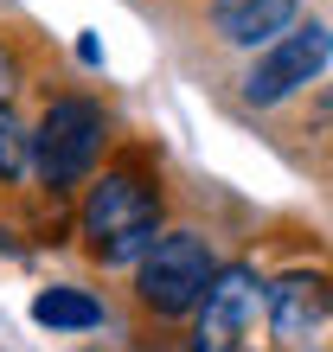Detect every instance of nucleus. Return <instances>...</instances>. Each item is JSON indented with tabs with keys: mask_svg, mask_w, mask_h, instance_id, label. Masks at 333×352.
Instances as JSON below:
<instances>
[{
	"mask_svg": "<svg viewBox=\"0 0 333 352\" xmlns=\"http://www.w3.org/2000/svg\"><path fill=\"white\" fill-rule=\"evenodd\" d=\"M218 269H224V250H218L212 231H199V224H166L160 243L129 269V307H135V320L141 327H166V333L186 327Z\"/></svg>",
	"mask_w": 333,
	"mask_h": 352,
	"instance_id": "nucleus-3",
	"label": "nucleus"
},
{
	"mask_svg": "<svg viewBox=\"0 0 333 352\" xmlns=\"http://www.w3.org/2000/svg\"><path fill=\"white\" fill-rule=\"evenodd\" d=\"M205 32L218 38L224 52H269L282 32L301 26V0H205L199 7Z\"/></svg>",
	"mask_w": 333,
	"mask_h": 352,
	"instance_id": "nucleus-7",
	"label": "nucleus"
},
{
	"mask_svg": "<svg viewBox=\"0 0 333 352\" xmlns=\"http://www.w3.org/2000/svg\"><path fill=\"white\" fill-rule=\"evenodd\" d=\"M32 320L52 327V333H90V327H103V301L77 282H52L32 295Z\"/></svg>",
	"mask_w": 333,
	"mask_h": 352,
	"instance_id": "nucleus-9",
	"label": "nucleus"
},
{
	"mask_svg": "<svg viewBox=\"0 0 333 352\" xmlns=\"http://www.w3.org/2000/svg\"><path fill=\"white\" fill-rule=\"evenodd\" d=\"M257 352H276V346H257Z\"/></svg>",
	"mask_w": 333,
	"mask_h": 352,
	"instance_id": "nucleus-11",
	"label": "nucleus"
},
{
	"mask_svg": "<svg viewBox=\"0 0 333 352\" xmlns=\"http://www.w3.org/2000/svg\"><path fill=\"white\" fill-rule=\"evenodd\" d=\"M0 199H26L32 212H52L32 192V116L19 102H0Z\"/></svg>",
	"mask_w": 333,
	"mask_h": 352,
	"instance_id": "nucleus-8",
	"label": "nucleus"
},
{
	"mask_svg": "<svg viewBox=\"0 0 333 352\" xmlns=\"http://www.w3.org/2000/svg\"><path fill=\"white\" fill-rule=\"evenodd\" d=\"M122 141V116L96 90H77L71 77H52L32 109V192L52 212H71L90 173Z\"/></svg>",
	"mask_w": 333,
	"mask_h": 352,
	"instance_id": "nucleus-2",
	"label": "nucleus"
},
{
	"mask_svg": "<svg viewBox=\"0 0 333 352\" xmlns=\"http://www.w3.org/2000/svg\"><path fill=\"white\" fill-rule=\"evenodd\" d=\"M263 276L269 269L257 256H224V269L212 276V288H205V301L193 307V320L180 327V352H257Z\"/></svg>",
	"mask_w": 333,
	"mask_h": 352,
	"instance_id": "nucleus-5",
	"label": "nucleus"
},
{
	"mask_svg": "<svg viewBox=\"0 0 333 352\" xmlns=\"http://www.w3.org/2000/svg\"><path fill=\"white\" fill-rule=\"evenodd\" d=\"M173 224V192H166V160L154 141L122 135L109 160L90 173V186L71 205V243L96 269H135Z\"/></svg>",
	"mask_w": 333,
	"mask_h": 352,
	"instance_id": "nucleus-1",
	"label": "nucleus"
},
{
	"mask_svg": "<svg viewBox=\"0 0 333 352\" xmlns=\"http://www.w3.org/2000/svg\"><path fill=\"white\" fill-rule=\"evenodd\" d=\"M333 65V26L308 13L295 32H282L269 52H257L237 77V102L244 109H282L321 84V71Z\"/></svg>",
	"mask_w": 333,
	"mask_h": 352,
	"instance_id": "nucleus-6",
	"label": "nucleus"
},
{
	"mask_svg": "<svg viewBox=\"0 0 333 352\" xmlns=\"http://www.w3.org/2000/svg\"><path fill=\"white\" fill-rule=\"evenodd\" d=\"M263 333L276 352H333V263L295 256L263 276Z\"/></svg>",
	"mask_w": 333,
	"mask_h": 352,
	"instance_id": "nucleus-4",
	"label": "nucleus"
},
{
	"mask_svg": "<svg viewBox=\"0 0 333 352\" xmlns=\"http://www.w3.org/2000/svg\"><path fill=\"white\" fill-rule=\"evenodd\" d=\"M166 7H205V0H166Z\"/></svg>",
	"mask_w": 333,
	"mask_h": 352,
	"instance_id": "nucleus-10",
	"label": "nucleus"
}]
</instances>
